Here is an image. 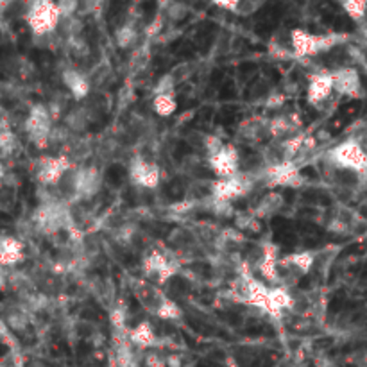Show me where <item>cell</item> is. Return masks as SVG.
<instances>
[{
    "instance_id": "6da1fadb",
    "label": "cell",
    "mask_w": 367,
    "mask_h": 367,
    "mask_svg": "<svg viewBox=\"0 0 367 367\" xmlns=\"http://www.w3.org/2000/svg\"><path fill=\"white\" fill-rule=\"evenodd\" d=\"M34 224L41 233L49 235V237L60 235L61 231L74 230L69 202L63 199H49V201L41 202L34 214Z\"/></svg>"
},
{
    "instance_id": "7a4b0ae2",
    "label": "cell",
    "mask_w": 367,
    "mask_h": 367,
    "mask_svg": "<svg viewBox=\"0 0 367 367\" xmlns=\"http://www.w3.org/2000/svg\"><path fill=\"white\" fill-rule=\"evenodd\" d=\"M25 22L34 38H45L56 33L61 24L56 0H27Z\"/></svg>"
},
{
    "instance_id": "3957f363",
    "label": "cell",
    "mask_w": 367,
    "mask_h": 367,
    "mask_svg": "<svg viewBox=\"0 0 367 367\" xmlns=\"http://www.w3.org/2000/svg\"><path fill=\"white\" fill-rule=\"evenodd\" d=\"M291 53L296 57H312L328 53L339 43V36L335 34H314L305 29H292L289 33Z\"/></svg>"
},
{
    "instance_id": "277c9868",
    "label": "cell",
    "mask_w": 367,
    "mask_h": 367,
    "mask_svg": "<svg viewBox=\"0 0 367 367\" xmlns=\"http://www.w3.org/2000/svg\"><path fill=\"white\" fill-rule=\"evenodd\" d=\"M25 133L36 147H47L54 133V117L49 106L34 104L25 118Z\"/></svg>"
},
{
    "instance_id": "5b68a950",
    "label": "cell",
    "mask_w": 367,
    "mask_h": 367,
    "mask_svg": "<svg viewBox=\"0 0 367 367\" xmlns=\"http://www.w3.org/2000/svg\"><path fill=\"white\" fill-rule=\"evenodd\" d=\"M253 178L247 172H240L231 178H222L212 185V198L219 205H228L231 201L244 198L253 190Z\"/></svg>"
},
{
    "instance_id": "8992f818",
    "label": "cell",
    "mask_w": 367,
    "mask_h": 367,
    "mask_svg": "<svg viewBox=\"0 0 367 367\" xmlns=\"http://www.w3.org/2000/svg\"><path fill=\"white\" fill-rule=\"evenodd\" d=\"M141 269H144V275L151 282L156 283V285H163V283H167L170 278L178 275L179 263L169 254L153 249L141 258Z\"/></svg>"
},
{
    "instance_id": "52a82bcc",
    "label": "cell",
    "mask_w": 367,
    "mask_h": 367,
    "mask_svg": "<svg viewBox=\"0 0 367 367\" xmlns=\"http://www.w3.org/2000/svg\"><path fill=\"white\" fill-rule=\"evenodd\" d=\"M72 158L67 154H56V156H43L38 160L36 165V181L41 186H57L61 179L74 169Z\"/></svg>"
},
{
    "instance_id": "ba28073f",
    "label": "cell",
    "mask_w": 367,
    "mask_h": 367,
    "mask_svg": "<svg viewBox=\"0 0 367 367\" xmlns=\"http://www.w3.org/2000/svg\"><path fill=\"white\" fill-rule=\"evenodd\" d=\"M328 160L337 169L349 172H363L367 169V156L356 141H344L328 153Z\"/></svg>"
},
{
    "instance_id": "9c48e42d",
    "label": "cell",
    "mask_w": 367,
    "mask_h": 367,
    "mask_svg": "<svg viewBox=\"0 0 367 367\" xmlns=\"http://www.w3.org/2000/svg\"><path fill=\"white\" fill-rule=\"evenodd\" d=\"M208 165H210L212 172L217 176V179L231 178V176L242 172V158H240L237 147L224 144L217 153L208 156Z\"/></svg>"
},
{
    "instance_id": "30bf717a",
    "label": "cell",
    "mask_w": 367,
    "mask_h": 367,
    "mask_svg": "<svg viewBox=\"0 0 367 367\" xmlns=\"http://www.w3.org/2000/svg\"><path fill=\"white\" fill-rule=\"evenodd\" d=\"M130 178L141 188H156L162 181V170L156 163L147 162L146 158H134L130 163Z\"/></svg>"
},
{
    "instance_id": "8fae6325",
    "label": "cell",
    "mask_w": 367,
    "mask_h": 367,
    "mask_svg": "<svg viewBox=\"0 0 367 367\" xmlns=\"http://www.w3.org/2000/svg\"><path fill=\"white\" fill-rule=\"evenodd\" d=\"M333 88V76L328 70H319L312 74L307 83V101L312 106H321L331 97Z\"/></svg>"
},
{
    "instance_id": "7c38bea8",
    "label": "cell",
    "mask_w": 367,
    "mask_h": 367,
    "mask_svg": "<svg viewBox=\"0 0 367 367\" xmlns=\"http://www.w3.org/2000/svg\"><path fill=\"white\" fill-rule=\"evenodd\" d=\"M299 179V165L296 162H282L263 167V181L269 186H292Z\"/></svg>"
},
{
    "instance_id": "4fadbf2b",
    "label": "cell",
    "mask_w": 367,
    "mask_h": 367,
    "mask_svg": "<svg viewBox=\"0 0 367 367\" xmlns=\"http://www.w3.org/2000/svg\"><path fill=\"white\" fill-rule=\"evenodd\" d=\"M331 76H333V88L339 95L351 99L359 97L360 90H362V81H360V74L355 69L342 67V69L333 70Z\"/></svg>"
},
{
    "instance_id": "5bb4252c",
    "label": "cell",
    "mask_w": 367,
    "mask_h": 367,
    "mask_svg": "<svg viewBox=\"0 0 367 367\" xmlns=\"http://www.w3.org/2000/svg\"><path fill=\"white\" fill-rule=\"evenodd\" d=\"M25 247L22 240L9 235H0V267L11 269L24 262Z\"/></svg>"
},
{
    "instance_id": "9a60e30c",
    "label": "cell",
    "mask_w": 367,
    "mask_h": 367,
    "mask_svg": "<svg viewBox=\"0 0 367 367\" xmlns=\"http://www.w3.org/2000/svg\"><path fill=\"white\" fill-rule=\"evenodd\" d=\"M294 307V298L285 285H270L269 301H267L265 314L270 317L279 319L285 312Z\"/></svg>"
},
{
    "instance_id": "2e32d148",
    "label": "cell",
    "mask_w": 367,
    "mask_h": 367,
    "mask_svg": "<svg viewBox=\"0 0 367 367\" xmlns=\"http://www.w3.org/2000/svg\"><path fill=\"white\" fill-rule=\"evenodd\" d=\"M61 79H63V85L67 86L69 93L76 101H83V99L88 97L92 85H90V79L85 72L77 69H67L61 74Z\"/></svg>"
},
{
    "instance_id": "e0dca14e",
    "label": "cell",
    "mask_w": 367,
    "mask_h": 367,
    "mask_svg": "<svg viewBox=\"0 0 367 367\" xmlns=\"http://www.w3.org/2000/svg\"><path fill=\"white\" fill-rule=\"evenodd\" d=\"M258 272L262 275L263 282L269 285H279L282 275H279V260L275 246L263 247V253L258 260Z\"/></svg>"
},
{
    "instance_id": "ac0fdd59",
    "label": "cell",
    "mask_w": 367,
    "mask_h": 367,
    "mask_svg": "<svg viewBox=\"0 0 367 367\" xmlns=\"http://www.w3.org/2000/svg\"><path fill=\"white\" fill-rule=\"evenodd\" d=\"M127 339L133 346L140 347V349H153V347H156L158 335L149 321H141L137 326L127 330Z\"/></svg>"
},
{
    "instance_id": "d6986e66",
    "label": "cell",
    "mask_w": 367,
    "mask_h": 367,
    "mask_svg": "<svg viewBox=\"0 0 367 367\" xmlns=\"http://www.w3.org/2000/svg\"><path fill=\"white\" fill-rule=\"evenodd\" d=\"M298 120L292 115H282V117H275L269 122V131L272 140H285L294 134H298Z\"/></svg>"
},
{
    "instance_id": "ffe728a7",
    "label": "cell",
    "mask_w": 367,
    "mask_h": 367,
    "mask_svg": "<svg viewBox=\"0 0 367 367\" xmlns=\"http://www.w3.org/2000/svg\"><path fill=\"white\" fill-rule=\"evenodd\" d=\"M178 95L176 92L154 93L153 95V111L158 117H172L178 111Z\"/></svg>"
},
{
    "instance_id": "44dd1931",
    "label": "cell",
    "mask_w": 367,
    "mask_h": 367,
    "mask_svg": "<svg viewBox=\"0 0 367 367\" xmlns=\"http://www.w3.org/2000/svg\"><path fill=\"white\" fill-rule=\"evenodd\" d=\"M283 205H285V201H283L282 194H278V192H270V194L263 195V198L260 199V202L256 205V210H254V215L262 219L272 217V215H276L279 210H282Z\"/></svg>"
},
{
    "instance_id": "7402d4cb",
    "label": "cell",
    "mask_w": 367,
    "mask_h": 367,
    "mask_svg": "<svg viewBox=\"0 0 367 367\" xmlns=\"http://www.w3.org/2000/svg\"><path fill=\"white\" fill-rule=\"evenodd\" d=\"M138 40H140V33L133 24H124L115 31V43L122 50L133 49Z\"/></svg>"
},
{
    "instance_id": "603a6c76",
    "label": "cell",
    "mask_w": 367,
    "mask_h": 367,
    "mask_svg": "<svg viewBox=\"0 0 367 367\" xmlns=\"http://www.w3.org/2000/svg\"><path fill=\"white\" fill-rule=\"evenodd\" d=\"M17 199H18L17 185L9 183L8 174H6L4 183L0 185V212H4V214L13 212V208L17 206Z\"/></svg>"
},
{
    "instance_id": "cb8c5ba5",
    "label": "cell",
    "mask_w": 367,
    "mask_h": 367,
    "mask_svg": "<svg viewBox=\"0 0 367 367\" xmlns=\"http://www.w3.org/2000/svg\"><path fill=\"white\" fill-rule=\"evenodd\" d=\"M314 260L315 258L312 253H296V254H289V256H285L283 263L291 267V269H294L296 272L301 276V275H307L308 270L312 269V265H314Z\"/></svg>"
},
{
    "instance_id": "d4e9b609",
    "label": "cell",
    "mask_w": 367,
    "mask_h": 367,
    "mask_svg": "<svg viewBox=\"0 0 367 367\" xmlns=\"http://www.w3.org/2000/svg\"><path fill=\"white\" fill-rule=\"evenodd\" d=\"M153 315H156V317L162 319V321H178V319L183 317V310L178 303L165 298L158 305V308L154 310Z\"/></svg>"
},
{
    "instance_id": "484cf974",
    "label": "cell",
    "mask_w": 367,
    "mask_h": 367,
    "mask_svg": "<svg viewBox=\"0 0 367 367\" xmlns=\"http://www.w3.org/2000/svg\"><path fill=\"white\" fill-rule=\"evenodd\" d=\"M67 122V130L70 131H85L86 125L90 124L88 111L85 108H77L74 111H70L65 117Z\"/></svg>"
},
{
    "instance_id": "4316f807",
    "label": "cell",
    "mask_w": 367,
    "mask_h": 367,
    "mask_svg": "<svg viewBox=\"0 0 367 367\" xmlns=\"http://www.w3.org/2000/svg\"><path fill=\"white\" fill-rule=\"evenodd\" d=\"M6 323L11 330L22 331L29 326V314L24 308H13L6 314Z\"/></svg>"
},
{
    "instance_id": "83f0119b",
    "label": "cell",
    "mask_w": 367,
    "mask_h": 367,
    "mask_svg": "<svg viewBox=\"0 0 367 367\" xmlns=\"http://www.w3.org/2000/svg\"><path fill=\"white\" fill-rule=\"evenodd\" d=\"M342 8L347 17L360 22L367 15V0H342Z\"/></svg>"
},
{
    "instance_id": "f1b7e54d",
    "label": "cell",
    "mask_w": 367,
    "mask_h": 367,
    "mask_svg": "<svg viewBox=\"0 0 367 367\" xmlns=\"http://www.w3.org/2000/svg\"><path fill=\"white\" fill-rule=\"evenodd\" d=\"M17 146V137L11 131H0V160L11 156Z\"/></svg>"
},
{
    "instance_id": "f546056e",
    "label": "cell",
    "mask_w": 367,
    "mask_h": 367,
    "mask_svg": "<svg viewBox=\"0 0 367 367\" xmlns=\"http://www.w3.org/2000/svg\"><path fill=\"white\" fill-rule=\"evenodd\" d=\"M67 45H69L70 53H72L76 57H86L90 54V45H88V41L85 40L83 34L69 38V40H67Z\"/></svg>"
},
{
    "instance_id": "4dcf8cb0",
    "label": "cell",
    "mask_w": 367,
    "mask_h": 367,
    "mask_svg": "<svg viewBox=\"0 0 367 367\" xmlns=\"http://www.w3.org/2000/svg\"><path fill=\"white\" fill-rule=\"evenodd\" d=\"M57 9H60L61 20L77 17V11L81 9V0H56Z\"/></svg>"
},
{
    "instance_id": "1f68e13d",
    "label": "cell",
    "mask_w": 367,
    "mask_h": 367,
    "mask_svg": "<svg viewBox=\"0 0 367 367\" xmlns=\"http://www.w3.org/2000/svg\"><path fill=\"white\" fill-rule=\"evenodd\" d=\"M265 2L267 0H240V4L237 8V15H240V17H251V15H254V13L262 9Z\"/></svg>"
},
{
    "instance_id": "d6a6232c",
    "label": "cell",
    "mask_w": 367,
    "mask_h": 367,
    "mask_svg": "<svg viewBox=\"0 0 367 367\" xmlns=\"http://www.w3.org/2000/svg\"><path fill=\"white\" fill-rule=\"evenodd\" d=\"M186 13H188V9H186V6L183 4V2H170L169 8H167V15H169L170 20L174 22H179L183 20V18L186 17Z\"/></svg>"
},
{
    "instance_id": "836d02e7",
    "label": "cell",
    "mask_w": 367,
    "mask_h": 367,
    "mask_svg": "<svg viewBox=\"0 0 367 367\" xmlns=\"http://www.w3.org/2000/svg\"><path fill=\"white\" fill-rule=\"evenodd\" d=\"M146 366L147 367H167V356H163L158 351H149L146 355Z\"/></svg>"
},
{
    "instance_id": "e575fe53",
    "label": "cell",
    "mask_w": 367,
    "mask_h": 367,
    "mask_svg": "<svg viewBox=\"0 0 367 367\" xmlns=\"http://www.w3.org/2000/svg\"><path fill=\"white\" fill-rule=\"evenodd\" d=\"M165 92H176V85H174V77L170 74L163 76L160 81H158L154 93H165Z\"/></svg>"
},
{
    "instance_id": "d590c367",
    "label": "cell",
    "mask_w": 367,
    "mask_h": 367,
    "mask_svg": "<svg viewBox=\"0 0 367 367\" xmlns=\"http://www.w3.org/2000/svg\"><path fill=\"white\" fill-rule=\"evenodd\" d=\"M217 8L221 9H226V11H231V13H237V8L238 4H240V0H212Z\"/></svg>"
},
{
    "instance_id": "8d00e7d4",
    "label": "cell",
    "mask_w": 367,
    "mask_h": 367,
    "mask_svg": "<svg viewBox=\"0 0 367 367\" xmlns=\"http://www.w3.org/2000/svg\"><path fill=\"white\" fill-rule=\"evenodd\" d=\"M183 360L179 355H169L167 356V367H181Z\"/></svg>"
},
{
    "instance_id": "74e56055",
    "label": "cell",
    "mask_w": 367,
    "mask_h": 367,
    "mask_svg": "<svg viewBox=\"0 0 367 367\" xmlns=\"http://www.w3.org/2000/svg\"><path fill=\"white\" fill-rule=\"evenodd\" d=\"M6 179V170H4V165H2V160H0V185L4 183Z\"/></svg>"
}]
</instances>
